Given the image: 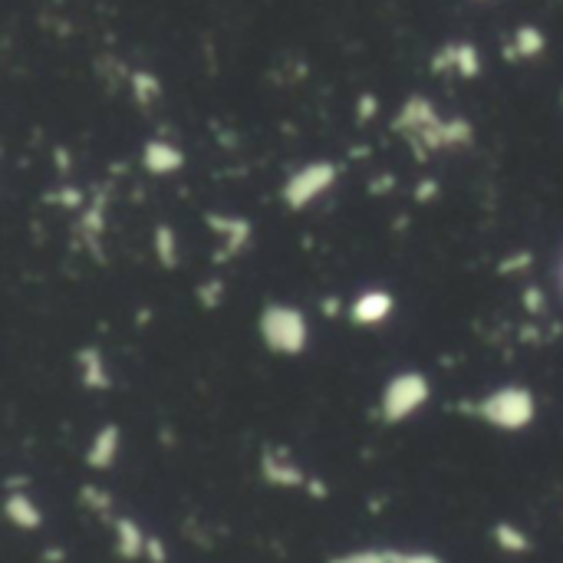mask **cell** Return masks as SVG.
Listing matches in <instances>:
<instances>
[{"label":"cell","instance_id":"d6986e66","mask_svg":"<svg viewBox=\"0 0 563 563\" xmlns=\"http://www.w3.org/2000/svg\"><path fill=\"white\" fill-rule=\"evenodd\" d=\"M221 294H224V284H221V280H211V284H201V287H198L201 307H205V310H215L218 303H221Z\"/></svg>","mask_w":563,"mask_h":563},{"label":"cell","instance_id":"30bf717a","mask_svg":"<svg viewBox=\"0 0 563 563\" xmlns=\"http://www.w3.org/2000/svg\"><path fill=\"white\" fill-rule=\"evenodd\" d=\"M119 442H122L119 425H103V429L93 435V442H89L86 465L96 468V471L112 468V461H116V455H119Z\"/></svg>","mask_w":563,"mask_h":563},{"label":"cell","instance_id":"8fae6325","mask_svg":"<svg viewBox=\"0 0 563 563\" xmlns=\"http://www.w3.org/2000/svg\"><path fill=\"white\" fill-rule=\"evenodd\" d=\"M261 471L270 484H284V488H297V484H307V475L300 471V465H294L287 455L280 452H267L261 461Z\"/></svg>","mask_w":563,"mask_h":563},{"label":"cell","instance_id":"e0dca14e","mask_svg":"<svg viewBox=\"0 0 563 563\" xmlns=\"http://www.w3.org/2000/svg\"><path fill=\"white\" fill-rule=\"evenodd\" d=\"M494 537H498V544L504 550H527V547H531V544H527V534H521L511 524H501L498 531H494Z\"/></svg>","mask_w":563,"mask_h":563},{"label":"cell","instance_id":"cb8c5ba5","mask_svg":"<svg viewBox=\"0 0 563 563\" xmlns=\"http://www.w3.org/2000/svg\"><path fill=\"white\" fill-rule=\"evenodd\" d=\"M560 284H563V267H560Z\"/></svg>","mask_w":563,"mask_h":563},{"label":"cell","instance_id":"7402d4cb","mask_svg":"<svg viewBox=\"0 0 563 563\" xmlns=\"http://www.w3.org/2000/svg\"><path fill=\"white\" fill-rule=\"evenodd\" d=\"M435 191H438L435 182H425V185L415 188V198H419V201H429V198H435Z\"/></svg>","mask_w":563,"mask_h":563},{"label":"cell","instance_id":"ba28073f","mask_svg":"<svg viewBox=\"0 0 563 563\" xmlns=\"http://www.w3.org/2000/svg\"><path fill=\"white\" fill-rule=\"evenodd\" d=\"M76 369H80V382L86 389L103 392V389L112 386V376L106 369V356L99 353L96 346H83L80 353H76Z\"/></svg>","mask_w":563,"mask_h":563},{"label":"cell","instance_id":"277c9868","mask_svg":"<svg viewBox=\"0 0 563 563\" xmlns=\"http://www.w3.org/2000/svg\"><path fill=\"white\" fill-rule=\"evenodd\" d=\"M336 178H340V168H336L333 162H307L287 178L280 198H284V205L290 211H303L317 198H323L326 191L336 185Z\"/></svg>","mask_w":563,"mask_h":563},{"label":"cell","instance_id":"2e32d148","mask_svg":"<svg viewBox=\"0 0 563 563\" xmlns=\"http://www.w3.org/2000/svg\"><path fill=\"white\" fill-rule=\"evenodd\" d=\"M116 531H119V554L122 557H139L142 550L149 547V540L142 537V531L132 521H119Z\"/></svg>","mask_w":563,"mask_h":563},{"label":"cell","instance_id":"8992f818","mask_svg":"<svg viewBox=\"0 0 563 563\" xmlns=\"http://www.w3.org/2000/svg\"><path fill=\"white\" fill-rule=\"evenodd\" d=\"M208 228L218 234L224 241L221 244V261H228V257L241 254L247 241H251V224L244 218H234V215H208Z\"/></svg>","mask_w":563,"mask_h":563},{"label":"cell","instance_id":"9c48e42d","mask_svg":"<svg viewBox=\"0 0 563 563\" xmlns=\"http://www.w3.org/2000/svg\"><path fill=\"white\" fill-rule=\"evenodd\" d=\"M442 66H452L458 76L475 80V76L481 73V56H478L475 47H471V43H448V47L438 53V60H435V70H442Z\"/></svg>","mask_w":563,"mask_h":563},{"label":"cell","instance_id":"4fadbf2b","mask_svg":"<svg viewBox=\"0 0 563 563\" xmlns=\"http://www.w3.org/2000/svg\"><path fill=\"white\" fill-rule=\"evenodd\" d=\"M155 257H159V264L165 270L178 267V238H175L172 224H159V228H155Z\"/></svg>","mask_w":563,"mask_h":563},{"label":"cell","instance_id":"ac0fdd59","mask_svg":"<svg viewBox=\"0 0 563 563\" xmlns=\"http://www.w3.org/2000/svg\"><path fill=\"white\" fill-rule=\"evenodd\" d=\"M83 228H86L89 244H96V238L103 234V208H99V205L86 208V211H83Z\"/></svg>","mask_w":563,"mask_h":563},{"label":"cell","instance_id":"3957f363","mask_svg":"<svg viewBox=\"0 0 563 563\" xmlns=\"http://www.w3.org/2000/svg\"><path fill=\"white\" fill-rule=\"evenodd\" d=\"M432 396V382L419 369H405V373H396L386 386H382L379 396V415L382 422L399 425L405 419H412L415 412L422 409Z\"/></svg>","mask_w":563,"mask_h":563},{"label":"cell","instance_id":"5bb4252c","mask_svg":"<svg viewBox=\"0 0 563 563\" xmlns=\"http://www.w3.org/2000/svg\"><path fill=\"white\" fill-rule=\"evenodd\" d=\"M547 47V40H544V33H540L537 27H521L514 33V47L511 53L514 56H524V60H534V56H540Z\"/></svg>","mask_w":563,"mask_h":563},{"label":"cell","instance_id":"52a82bcc","mask_svg":"<svg viewBox=\"0 0 563 563\" xmlns=\"http://www.w3.org/2000/svg\"><path fill=\"white\" fill-rule=\"evenodd\" d=\"M142 165H145V172H152V175H172L185 165V152L165 139H152L142 149Z\"/></svg>","mask_w":563,"mask_h":563},{"label":"cell","instance_id":"44dd1931","mask_svg":"<svg viewBox=\"0 0 563 563\" xmlns=\"http://www.w3.org/2000/svg\"><path fill=\"white\" fill-rule=\"evenodd\" d=\"M396 563H442L432 554H409V557H396Z\"/></svg>","mask_w":563,"mask_h":563},{"label":"cell","instance_id":"6da1fadb","mask_svg":"<svg viewBox=\"0 0 563 563\" xmlns=\"http://www.w3.org/2000/svg\"><path fill=\"white\" fill-rule=\"evenodd\" d=\"M471 415L491 429L521 432L537 419V399L527 386H501L471 405Z\"/></svg>","mask_w":563,"mask_h":563},{"label":"cell","instance_id":"7a4b0ae2","mask_svg":"<svg viewBox=\"0 0 563 563\" xmlns=\"http://www.w3.org/2000/svg\"><path fill=\"white\" fill-rule=\"evenodd\" d=\"M257 330H261V343L277 356H300L310 343V323L303 310L290 303H267Z\"/></svg>","mask_w":563,"mask_h":563},{"label":"cell","instance_id":"5b68a950","mask_svg":"<svg viewBox=\"0 0 563 563\" xmlns=\"http://www.w3.org/2000/svg\"><path fill=\"white\" fill-rule=\"evenodd\" d=\"M392 310H396V297L386 287H373L349 303V320L356 326H379L392 317Z\"/></svg>","mask_w":563,"mask_h":563},{"label":"cell","instance_id":"ffe728a7","mask_svg":"<svg viewBox=\"0 0 563 563\" xmlns=\"http://www.w3.org/2000/svg\"><path fill=\"white\" fill-rule=\"evenodd\" d=\"M376 116V96H363L359 99V119Z\"/></svg>","mask_w":563,"mask_h":563},{"label":"cell","instance_id":"9a60e30c","mask_svg":"<svg viewBox=\"0 0 563 563\" xmlns=\"http://www.w3.org/2000/svg\"><path fill=\"white\" fill-rule=\"evenodd\" d=\"M132 96L139 99V106H149L152 99H159L162 96L159 76H152L149 70H135L132 73Z\"/></svg>","mask_w":563,"mask_h":563},{"label":"cell","instance_id":"603a6c76","mask_svg":"<svg viewBox=\"0 0 563 563\" xmlns=\"http://www.w3.org/2000/svg\"><path fill=\"white\" fill-rule=\"evenodd\" d=\"M323 313H326V317H333V313H336V300H326V307H323Z\"/></svg>","mask_w":563,"mask_h":563},{"label":"cell","instance_id":"7c38bea8","mask_svg":"<svg viewBox=\"0 0 563 563\" xmlns=\"http://www.w3.org/2000/svg\"><path fill=\"white\" fill-rule=\"evenodd\" d=\"M7 517L14 521L17 527H27V531H33V527H40V511H37V504H33L27 494H20L14 491L7 498Z\"/></svg>","mask_w":563,"mask_h":563}]
</instances>
